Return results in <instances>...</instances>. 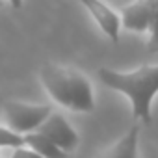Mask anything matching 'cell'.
<instances>
[{"mask_svg": "<svg viewBox=\"0 0 158 158\" xmlns=\"http://www.w3.org/2000/svg\"><path fill=\"white\" fill-rule=\"evenodd\" d=\"M152 17V0H136L121 10V26L130 32H147Z\"/></svg>", "mask_w": 158, "mask_h": 158, "instance_id": "obj_6", "label": "cell"}, {"mask_svg": "<svg viewBox=\"0 0 158 158\" xmlns=\"http://www.w3.org/2000/svg\"><path fill=\"white\" fill-rule=\"evenodd\" d=\"M138 138H139V127L134 125L101 158H138Z\"/></svg>", "mask_w": 158, "mask_h": 158, "instance_id": "obj_7", "label": "cell"}, {"mask_svg": "<svg viewBox=\"0 0 158 158\" xmlns=\"http://www.w3.org/2000/svg\"><path fill=\"white\" fill-rule=\"evenodd\" d=\"M10 4H11L15 10H19V8L23 6V0H10Z\"/></svg>", "mask_w": 158, "mask_h": 158, "instance_id": "obj_12", "label": "cell"}, {"mask_svg": "<svg viewBox=\"0 0 158 158\" xmlns=\"http://www.w3.org/2000/svg\"><path fill=\"white\" fill-rule=\"evenodd\" d=\"M97 74L106 88L123 93L130 101L132 115L136 119H139L143 125H149L152 121L151 104L154 95L158 93V65L143 63L130 73L101 67Z\"/></svg>", "mask_w": 158, "mask_h": 158, "instance_id": "obj_1", "label": "cell"}, {"mask_svg": "<svg viewBox=\"0 0 158 158\" xmlns=\"http://www.w3.org/2000/svg\"><path fill=\"white\" fill-rule=\"evenodd\" d=\"M50 114L52 108L48 104H28L21 101H8L2 106V115L8 128H11L21 136L35 132Z\"/></svg>", "mask_w": 158, "mask_h": 158, "instance_id": "obj_3", "label": "cell"}, {"mask_svg": "<svg viewBox=\"0 0 158 158\" xmlns=\"http://www.w3.org/2000/svg\"><path fill=\"white\" fill-rule=\"evenodd\" d=\"M23 138H24V145L30 147L32 151H35L43 158H71L69 152L56 147L48 138H45L39 132H30V134H24Z\"/></svg>", "mask_w": 158, "mask_h": 158, "instance_id": "obj_8", "label": "cell"}, {"mask_svg": "<svg viewBox=\"0 0 158 158\" xmlns=\"http://www.w3.org/2000/svg\"><path fill=\"white\" fill-rule=\"evenodd\" d=\"M24 145V138L17 132H13L8 127L0 125V147H8V149H17Z\"/></svg>", "mask_w": 158, "mask_h": 158, "instance_id": "obj_10", "label": "cell"}, {"mask_svg": "<svg viewBox=\"0 0 158 158\" xmlns=\"http://www.w3.org/2000/svg\"><path fill=\"white\" fill-rule=\"evenodd\" d=\"M149 43H147V48L151 52H156L158 50V0H152V17H151V23H149Z\"/></svg>", "mask_w": 158, "mask_h": 158, "instance_id": "obj_9", "label": "cell"}, {"mask_svg": "<svg viewBox=\"0 0 158 158\" xmlns=\"http://www.w3.org/2000/svg\"><path fill=\"white\" fill-rule=\"evenodd\" d=\"M10 158H43L39 156L35 151H32L30 147L23 145V147H17V149H11V156Z\"/></svg>", "mask_w": 158, "mask_h": 158, "instance_id": "obj_11", "label": "cell"}, {"mask_svg": "<svg viewBox=\"0 0 158 158\" xmlns=\"http://www.w3.org/2000/svg\"><path fill=\"white\" fill-rule=\"evenodd\" d=\"M80 2L91 13L93 21L99 24V28L114 43H117L119 41V30H121V19H119V15L110 6H106L102 0H80Z\"/></svg>", "mask_w": 158, "mask_h": 158, "instance_id": "obj_5", "label": "cell"}, {"mask_svg": "<svg viewBox=\"0 0 158 158\" xmlns=\"http://www.w3.org/2000/svg\"><path fill=\"white\" fill-rule=\"evenodd\" d=\"M39 134H43L45 138H48L56 147H60L61 151L65 152H73L76 147H78V134L74 132V128L69 125V121L58 114V112H52L43 123L41 127L35 130Z\"/></svg>", "mask_w": 158, "mask_h": 158, "instance_id": "obj_4", "label": "cell"}, {"mask_svg": "<svg viewBox=\"0 0 158 158\" xmlns=\"http://www.w3.org/2000/svg\"><path fill=\"white\" fill-rule=\"evenodd\" d=\"M39 78L45 91L58 104L74 112H93V88L80 71L56 63H45L39 71Z\"/></svg>", "mask_w": 158, "mask_h": 158, "instance_id": "obj_2", "label": "cell"}]
</instances>
